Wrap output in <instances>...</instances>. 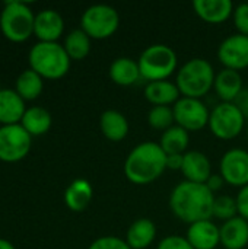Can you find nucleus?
Instances as JSON below:
<instances>
[{
	"label": "nucleus",
	"instance_id": "obj_1",
	"mask_svg": "<svg viewBox=\"0 0 248 249\" xmlns=\"http://www.w3.org/2000/svg\"><path fill=\"white\" fill-rule=\"evenodd\" d=\"M213 201L215 196L206 184L190 181L177 184L170 194V209L172 214L187 225L212 219Z\"/></svg>",
	"mask_w": 248,
	"mask_h": 249
},
{
	"label": "nucleus",
	"instance_id": "obj_2",
	"mask_svg": "<svg viewBox=\"0 0 248 249\" xmlns=\"http://www.w3.org/2000/svg\"><path fill=\"white\" fill-rule=\"evenodd\" d=\"M167 169V153L159 143L143 142L132 149L124 160V175L134 185H148L162 177Z\"/></svg>",
	"mask_w": 248,
	"mask_h": 249
},
{
	"label": "nucleus",
	"instance_id": "obj_3",
	"mask_svg": "<svg viewBox=\"0 0 248 249\" xmlns=\"http://www.w3.org/2000/svg\"><path fill=\"white\" fill-rule=\"evenodd\" d=\"M215 69L206 58H191L184 63L177 71L175 85L184 98L202 99L215 85Z\"/></svg>",
	"mask_w": 248,
	"mask_h": 249
},
{
	"label": "nucleus",
	"instance_id": "obj_4",
	"mask_svg": "<svg viewBox=\"0 0 248 249\" xmlns=\"http://www.w3.org/2000/svg\"><path fill=\"white\" fill-rule=\"evenodd\" d=\"M70 57L58 42H37L29 51V64L42 79H60L70 69Z\"/></svg>",
	"mask_w": 248,
	"mask_h": 249
},
{
	"label": "nucleus",
	"instance_id": "obj_5",
	"mask_svg": "<svg viewBox=\"0 0 248 249\" xmlns=\"http://www.w3.org/2000/svg\"><path fill=\"white\" fill-rule=\"evenodd\" d=\"M142 79L149 82L168 80L177 70V53L167 44H152L146 47L137 58Z\"/></svg>",
	"mask_w": 248,
	"mask_h": 249
},
{
	"label": "nucleus",
	"instance_id": "obj_6",
	"mask_svg": "<svg viewBox=\"0 0 248 249\" xmlns=\"http://www.w3.org/2000/svg\"><path fill=\"white\" fill-rule=\"evenodd\" d=\"M35 15L23 1H6L0 13V29L3 35L13 41L22 42L34 34Z\"/></svg>",
	"mask_w": 248,
	"mask_h": 249
},
{
	"label": "nucleus",
	"instance_id": "obj_7",
	"mask_svg": "<svg viewBox=\"0 0 248 249\" xmlns=\"http://www.w3.org/2000/svg\"><path fill=\"white\" fill-rule=\"evenodd\" d=\"M120 26V15L110 4H92L80 18V29L91 39H107L113 36Z\"/></svg>",
	"mask_w": 248,
	"mask_h": 249
},
{
	"label": "nucleus",
	"instance_id": "obj_8",
	"mask_svg": "<svg viewBox=\"0 0 248 249\" xmlns=\"http://www.w3.org/2000/svg\"><path fill=\"white\" fill-rule=\"evenodd\" d=\"M247 120L232 102H219L209 117V130L219 140H232L246 128Z\"/></svg>",
	"mask_w": 248,
	"mask_h": 249
},
{
	"label": "nucleus",
	"instance_id": "obj_9",
	"mask_svg": "<svg viewBox=\"0 0 248 249\" xmlns=\"http://www.w3.org/2000/svg\"><path fill=\"white\" fill-rule=\"evenodd\" d=\"M175 125L189 133L200 131L209 124L210 111L202 99L181 96L172 107Z\"/></svg>",
	"mask_w": 248,
	"mask_h": 249
},
{
	"label": "nucleus",
	"instance_id": "obj_10",
	"mask_svg": "<svg viewBox=\"0 0 248 249\" xmlns=\"http://www.w3.org/2000/svg\"><path fill=\"white\" fill-rule=\"evenodd\" d=\"M31 134L20 124L0 127V160L18 162L31 150Z\"/></svg>",
	"mask_w": 248,
	"mask_h": 249
},
{
	"label": "nucleus",
	"instance_id": "obj_11",
	"mask_svg": "<svg viewBox=\"0 0 248 249\" xmlns=\"http://www.w3.org/2000/svg\"><path fill=\"white\" fill-rule=\"evenodd\" d=\"M219 174L228 185L238 188L248 185V150L234 147L225 152L219 162Z\"/></svg>",
	"mask_w": 248,
	"mask_h": 249
},
{
	"label": "nucleus",
	"instance_id": "obj_12",
	"mask_svg": "<svg viewBox=\"0 0 248 249\" xmlns=\"http://www.w3.org/2000/svg\"><path fill=\"white\" fill-rule=\"evenodd\" d=\"M218 60L224 69L235 71L248 67V36L234 34L227 36L218 47Z\"/></svg>",
	"mask_w": 248,
	"mask_h": 249
},
{
	"label": "nucleus",
	"instance_id": "obj_13",
	"mask_svg": "<svg viewBox=\"0 0 248 249\" xmlns=\"http://www.w3.org/2000/svg\"><path fill=\"white\" fill-rule=\"evenodd\" d=\"M64 31V20L54 9H44L35 15L34 34L42 42H57Z\"/></svg>",
	"mask_w": 248,
	"mask_h": 249
},
{
	"label": "nucleus",
	"instance_id": "obj_14",
	"mask_svg": "<svg viewBox=\"0 0 248 249\" xmlns=\"http://www.w3.org/2000/svg\"><path fill=\"white\" fill-rule=\"evenodd\" d=\"M186 238L194 249H215L221 245L219 226H216L212 219L189 225Z\"/></svg>",
	"mask_w": 248,
	"mask_h": 249
},
{
	"label": "nucleus",
	"instance_id": "obj_15",
	"mask_svg": "<svg viewBox=\"0 0 248 249\" xmlns=\"http://www.w3.org/2000/svg\"><path fill=\"white\" fill-rule=\"evenodd\" d=\"M193 9L203 22L219 25L232 16L235 7L231 0H194Z\"/></svg>",
	"mask_w": 248,
	"mask_h": 249
},
{
	"label": "nucleus",
	"instance_id": "obj_16",
	"mask_svg": "<svg viewBox=\"0 0 248 249\" xmlns=\"http://www.w3.org/2000/svg\"><path fill=\"white\" fill-rule=\"evenodd\" d=\"M181 174L184 177V181L206 184V181L212 175V163L205 153L199 150H187L184 153Z\"/></svg>",
	"mask_w": 248,
	"mask_h": 249
},
{
	"label": "nucleus",
	"instance_id": "obj_17",
	"mask_svg": "<svg viewBox=\"0 0 248 249\" xmlns=\"http://www.w3.org/2000/svg\"><path fill=\"white\" fill-rule=\"evenodd\" d=\"M145 98L153 107H174V104L181 98V93L171 80L149 82L145 86Z\"/></svg>",
	"mask_w": 248,
	"mask_h": 249
},
{
	"label": "nucleus",
	"instance_id": "obj_18",
	"mask_svg": "<svg viewBox=\"0 0 248 249\" xmlns=\"http://www.w3.org/2000/svg\"><path fill=\"white\" fill-rule=\"evenodd\" d=\"M99 128L104 137L113 143L123 142L129 131H130V124L129 120L126 118L124 114H121L117 109H107L101 114L99 118Z\"/></svg>",
	"mask_w": 248,
	"mask_h": 249
},
{
	"label": "nucleus",
	"instance_id": "obj_19",
	"mask_svg": "<svg viewBox=\"0 0 248 249\" xmlns=\"http://www.w3.org/2000/svg\"><path fill=\"white\" fill-rule=\"evenodd\" d=\"M219 232L225 249H244L248 245V222L241 216L224 222Z\"/></svg>",
	"mask_w": 248,
	"mask_h": 249
},
{
	"label": "nucleus",
	"instance_id": "obj_20",
	"mask_svg": "<svg viewBox=\"0 0 248 249\" xmlns=\"http://www.w3.org/2000/svg\"><path fill=\"white\" fill-rule=\"evenodd\" d=\"M243 89L244 86L240 71L231 69H222L221 71L216 73L213 90L221 99V102H234Z\"/></svg>",
	"mask_w": 248,
	"mask_h": 249
},
{
	"label": "nucleus",
	"instance_id": "obj_21",
	"mask_svg": "<svg viewBox=\"0 0 248 249\" xmlns=\"http://www.w3.org/2000/svg\"><path fill=\"white\" fill-rule=\"evenodd\" d=\"M156 238V226L151 219L140 217L134 220L127 232H126V242L132 249H148Z\"/></svg>",
	"mask_w": 248,
	"mask_h": 249
},
{
	"label": "nucleus",
	"instance_id": "obj_22",
	"mask_svg": "<svg viewBox=\"0 0 248 249\" xmlns=\"http://www.w3.org/2000/svg\"><path fill=\"white\" fill-rule=\"evenodd\" d=\"M25 104L19 93L13 89L0 90V123L3 125L19 124L25 114Z\"/></svg>",
	"mask_w": 248,
	"mask_h": 249
},
{
	"label": "nucleus",
	"instance_id": "obj_23",
	"mask_svg": "<svg viewBox=\"0 0 248 249\" xmlns=\"http://www.w3.org/2000/svg\"><path fill=\"white\" fill-rule=\"evenodd\" d=\"M108 76L113 80V83L118 86H133L137 83L142 76L139 70V64L136 60H132L129 57H118L115 58L108 70Z\"/></svg>",
	"mask_w": 248,
	"mask_h": 249
},
{
	"label": "nucleus",
	"instance_id": "obj_24",
	"mask_svg": "<svg viewBox=\"0 0 248 249\" xmlns=\"http://www.w3.org/2000/svg\"><path fill=\"white\" fill-rule=\"evenodd\" d=\"M94 188L86 179H75L64 191V203L72 212H83L92 201Z\"/></svg>",
	"mask_w": 248,
	"mask_h": 249
},
{
	"label": "nucleus",
	"instance_id": "obj_25",
	"mask_svg": "<svg viewBox=\"0 0 248 249\" xmlns=\"http://www.w3.org/2000/svg\"><path fill=\"white\" fill-rule=\"evenodd\" d=\"M53 118L51 114L42 107H31L25 111L20 125L31 134V136H41L45 134L51 127Z\"/></svg>",
	"mask_w": 248,
	"mask_h": 249
},
{
	"label": "nucleus",
	"instance_id": "obj_26",
	"mask_svg": "<svg viewBox=\"0 0 248 249\" xmlns=\"http://www.w3.org/2000/svg\"><path fill=\"white\" fill-rule=\"evenodd\" d=\"M190 133L178 125H172L161 134L159 146L167 155H184L189 149Z\"/></svg>",
	"mask_w": 248,
	"mask_h": 249
},
{
	"label": "nucleus",
	"instance_id": "obj_27",
	"mask_svg": "<svg viewBox=\"0 0 248 249\" xmlns=\"http://www.w3.org/2000/svg\"><path fill=\"white\" fill-rule=\"evenodd\" d=\"M42 88H44L42 77L37 71L29 69V70L22 71L18 76V79H16V89L15 90L19 93V96L22 99L32 101V99H37L41 95Z\"/></svg>",
	"mask_w": 248,
	"mask_h": 249
},
{
	"label": "nucleus",
	"instance_id": "obj_28",
	"mask_svg": "<svg viewBox=\"0 0 248 249\" xmlns=\"http://www.w3.org/2000/svg\"><path fill=\"white\" fill-rule=\"evenodd\" d=\"M63 47L70 60H83L91 51V38L83 29H73L67 34Z\"/></svg>",
	"mask_w": 248,
	"mask_h": 249
},
{
	"label": "nucleus",
	"instance_id": "obj_29",
	"mask_svg": "<svg viewBox=\"0 0 248 249\" xmlns=\"http://www.w3.org/2000/svg\"><path fill=\"white\" fill-rule=\"evenodd\" d=\"M148 124L151 128L162 133L175 125L172 107H152L148 112Z\"/></svg>",
	"mask_w": 248,
	"mask_h": 249
},
{
	"label": "nucleus",
	"instance_id": "obj_30",
	"mask_svg": "<svg viewBox=\"0 0 248 249\" xmlns=\"http://www.w3.org/2000/svg\"><path fill=\"white\" fill-rule=\"evenodd\" d=\"M238 216V209H237V200L232 196L224 194L219 197H215L213 201V213L212 217L222 220V222H228L234 217Z\"/></svg>",
	"mask_w": 248,
	"mask_h": 249
},
{
	"label": "nucleus",
	"instance_id": "obj_31",
	"mask_svg": "<svg viewBox=\"0 0 248 249\" xmlns=\"http://www.w3.org/2000/svg\"><path fill=\"white\" fill-rule=\"evenodd\" d=\"M88 249H132L127 242L117 236H101L95 239Z\"/></svg>",
	"mask_w": 248,
	"mask_h": 249
},
{
	"label": "nucleus",
	"instance_id": "obj_32",
	"mask_svg": "<svg viewBox=\"0 0 248 249\" xmlns=\"http://www.w3.org/2000/svg\"><path fill=\"white\" fill-rule=\"evenodd\" d=\"M232 19L238 34L248 36V3H241L234 9Z\"/></svg>",
	"mask_w": 248,
	"mask_h": 249
},
{
	"label": "nucleus",
	"instance_id": "obj_33",
	"mask_svg": "<svg viewBox=\"0 0 248 249\" xmlns=\"http://www.w3.org/2000/svg\"><path fill=\"white\" fill-rule=\"evenodd\" d=\"M156 249H194L190 242L187 241L186 236H178V235H170L165 236L159 244Z\"/></svg>",
	"mask_w": 248,
	"mask_h": 249
},
{
	"label": "nucleus",
	"instance_id": "obj_34",
	"mask_svg": "<svg viewBox=\"0 0 248 249\" xmlns=\"http://www.w3.org/2000/svg\"><path fill=\"white\" fill-rule=\"evenodd\" d=\"M237 209H238V216L246 219L248 222V185L240 188L237 197Z\"/></svg>",
	"mask_w": 248,
	"mask_h": 249
},
{
	"label": "nucleus",
	"instance_id": "obj_35",
	"mask_svg": "<svg viewBox=\"0 0 248 249\" xmlns=\"http://www.w3.org/2000/svg\"><path fill=\"white\" fill-rule=\"evenodd\" d=\"M232 104L240 109V112L244 115V118L248 121V88H244L241 90V93L237 96V99Z\"/></svg>",
	"mask_w": 248,
	"mask_h": 249
},
{
	"label": "nucleus",
	"instance_id": "obj_36",
	"mask_svg": "<svg viewBox=\"0 0 248 249\" xmlns=\"http://www.w3.org/2000/svg\"><path fill=\"white\" fill-rule=\"evenodd\" d=\"M224 184H225V181H224V178L221 177V174H212V175L209 177V179L206 181V187H208L213 194L218 193V191H221L222 187H224Z\"/></svg>",
	"mask_w": 248,
	"mask_h": 249
},
{
	"label": "nucleus",
	"instance_id": "obj_37",
	"mask_svg": "<svg viewBox=\"0 0 248 249\" xmlns=\"http://www.w3.org/2000/svg\"><path fill=\"white\" fill-rule=\"evenodd\" d=\"M184 155H167V169L181 171Z\"/></svg>",
	"mask_w": 248,
	"mask_h": 249
},
{
	"label": "nucleus",
	"instance_id": "obj_38",
	"mask_svg": "<svg viewBox=\"0 0 248 249\" xmlns=\"http://www.w3.org/2000/svg\"><path fill=\"white\" fill-rule=\"evenodd\" d=\"M0 249H16L9 241L6 239H0Z\"/></svg>",
	"mask_w": 248,
	"mask_h": 249
},
{
	"label": "nucleus",
	"instance_id": "obj_39",
	"mask_svg": "<svg viewBox=\"0 0 248 249\" xmlns=\"http://www.w3.org/2000/svg\"><path fill=\"white\" fill-rule=\"evenodd\" d=\"M247 140H248V124H247Z\"/></svg>",
	"mask_w": 248,
	"mask_h": 249
},
{
	"label": "nucleus",
	"instance_id": "obj_40",
	"mask_svg": "<svg viewBox=\"0 0 248 249\" xmlns=\"http://www.w3.org/2000/svg\"><path fill=\"white\" fill-rule=\"evenodd\" d=\"M0 90H1V89H0Z\"/></svg>",
	"mask_w": 248,
	"mask_h": 249
}]
</instances>
